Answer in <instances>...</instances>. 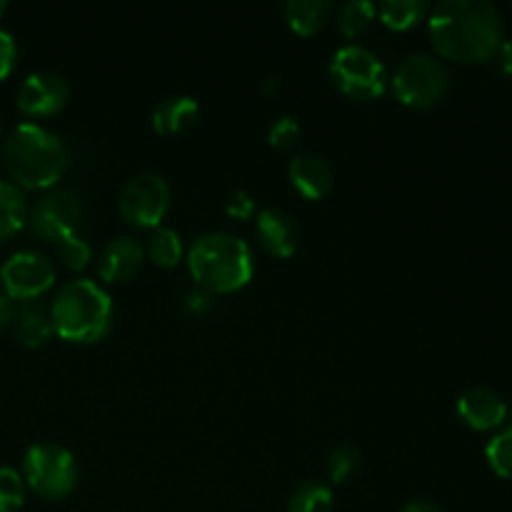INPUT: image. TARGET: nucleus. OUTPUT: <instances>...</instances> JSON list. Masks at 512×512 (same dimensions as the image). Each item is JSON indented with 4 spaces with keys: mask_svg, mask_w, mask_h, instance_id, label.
<instances>
[{
    "mask_svg": "<svg viewBox=\"0 0 512 512\" xmlns=\"http://www.w3.org/2000/svg\"><path fill=\"white\" fill-rule=\"evenodd\" d=\"M15 60H18V45H15L13 35L8 30L0 28V80L13 73Z\"/></svg>",
    "mask_w": 512,
    "mask_h": 512,
    "instance_id": "30",
    "label": "nucleus"
},
{
    "mask_svg": "<svg viewBox=\"0 0 512 512\" xmlns=\"http://www.w3.org/2000/svg\"><path fill=\"white\" fill-rule=\"evenodd\" d=\"M143 260V245L130 235H118L100 250L98 275L105 283H125V280L138 275V270L143 268Z\"/></svg>",
    "mask_w": 512,
    "mask_h": 512,
    "instance_id": "13",
    "label": "nucleus"
},
{
    "mask_svg": "<svg viewBox=\"0 0 512 512\" xmlns=\"http://www.w3.org/2000/svg\"><path fill=\"white\" fill-rule=\"evenodd\" d=\"M15 318V303L5 293H0V330L10 328Z\"/></svg>",
    "mask_w": 512,
    "mask_h": 512,
    "instance_id": "32",
    "label": "nucleus"
},
{
    "mask_svg": "<svg viewBox=\"0 0 512 512\" xmlns=\"http://www.w3.org/2000/svg\"><path fill=\"white\" fill-rule=\"evenodd\" d=\"M13 335L23 348H43L53 335V323H50V310L40 305L38 300L15 305Z\"/></svg>",
    "mask_w": 512,
    "mask_h": 512,
    "instance_id": "16",
    "label": "nucleus"
},
{
    "mask_svg": "<svg viewBox=\"0 0 512 512\" xmlns=\"http://www.w3.org/2000/svg\"><path fill=\"white\" fill-rule=\"evenodd\" d=\"M300 133H303V130H300L298 118H293V115H280V118L270 125L268 143L278 150H290L298 145Z\"/></svg>",
    "mask_w": 512,
    "mask_h": 512,
    "instance_id": "28",
    "label": "nucleus"
},
{
    "mask_svg": "<svg viewBox=\"0 0 512 512\" xmlns=\"http://www.w3.org/2000/svg\"><path fill=\"white\" fill-rule=\"evenodd\" d=\"M458 415L468 428L485 433V430H495L505 425L510 408L493 388L475 385V388H468L458 398Z\"/></svg>",
    "mask_w": 512,
    "mask_h": 512,
    "instance_id": "12",
    "label": "nucleus"
},
{
    "mask_svg": "<svg viewBox=\"0 0 512 512\" xmlns=\"http://www.w3.org/2000/svg\"><path fill=\"white\" fill-rule=\"evenodd\" d=\"M375 10L390 30H408L430 15V5L425 0H385L375 5Z\"/></svg>",
    "mask_w": 512,
    "mask_h": 512,
    "instance_id": "21",
    "label": "nucleus"
},
{
    "mask_svg": "<svg viewBox=\"0 0 512 512\" xmlns=\"http://www.w3.org/2000/svg\"><path fill=\"white\" fill-rule=\"evenodd\" d=\"M28 220V205H25L23 190L10 180L0 178V243L13 238Z\"/></svg>",
    "mask_w": 512,
    "mask_h": 512,
    "instance_id": "20",
    "label": "nucleus"
},
{
    "mask_svg": "<svg viewBox=\"0 0 512 512\" xmlns=\"http://www.w3.org/2000/svg\"><path fill=\"white\" fill-rule=\"evenodd\" d=\"M375 15H378L375 3H370V0H350V3L340 5L338 30L345 38H360L373 25Z\"/></svg>",
    "mask_w": 512,
    "mask_h": 512,
    "instance_id": "23",
    "label": "nucleus"
},
{
    "mask_svg": "<svg viewBox=\"0 0 512 512\" xmlns=\"http://www.w3.org/2000/svg\"><path fill=\"white\" fill-rule=\"evenodd\" d=\"M280 85H283V80H280L278 75H268V78L260 80V93H263L265 98H273V95L280 93Z\"/></svg>",
    "mask_w": 512,
    "mask_h": 512,
    "instance_id": "33",
    "label": "nucleus"
},
{
    "mask_svg": "<svg viewBox=\"0 0 512 512\" xmlns=\"http://www.w3.org/2000/svg\"><path fill=\"white\" fill-rule=\"evenodd\" d=\"M188 270L195 285L210 295H228L253 280L255 260L240 235L213 230L203 233L188 250Z\"/></svg>",
    "mask_w": 512,
    "mask_h": 512,
    "instance_id": "3",
    "label": "nucleus"
},
{
    "mask_svg": "<svg viewBox=\"0 0 512 512\" xmlns=\"http://www.w3.org/2000/svg\"><path fill=\"white\" fill-rule=\"evenodd\" d=\"M330 78L335 88L353 100H375L388 88V70L370 48L348 43L330 58Z\"/></svg>",
    "mask_w": 512,
    "mask_h": 512,
    "instance_id": "6",
    "label": "nucleus"
},
{
    "mask_svg": "<svg viewBox=\"0 0 512 512\" xmlns=\"http://www.w3.org/2000/svg\"><path fill=\"white\" fill-rule=\"evenodd\" d=\"M288 178L305 200H320L333 188V168L318 153H300L290 160Z\"/></svg>",
    "mask_w": 512,
    "mask_h": 512,
    "instance_id": "15",
    "label": "nucleus"
},
{
    "mask_svg": "<svg viewBox=\"0 0 512 512\" xmlns=\"http://www.w3.org/2000/svg\"><path fill=\"white\" fill-rule=\"evenodd\" d=\"M50 323L53 333L68 343H98L113 328V300L95 280H70L55 293Z\"/></svg>",
    "mask_w": 512,
    "mask_h": 512,
    "instance_id": "4",
    "label": "nucleus"
},
{
    "mask_svg": "<svg viewBox=\"0 0 512 512\" xmlns=\"http://www.w3.org/2000/svg\"><path fill=\"white\" fill-rule=\"evenodd\" d=\"M400 512H445V510L440 508V505L430 503V500H413V503L405 505Z\"/></svg>",
    "mask_w": 512,
    "mask_h": 512,
    "instance_id": "35",
    "label": "nucleus"
},
{
    "mask_svg": "<svg viewBox=\"0 0 512 512\" xmlns=\"http://www.w3.org/2000/svg\"><path fill=\"white\" fill-rule=\"evenodd\" d=\"M123 220L135 228H158L170 210V185L158 173H140L128 180L118 200Z\"/></svg>",
    "mask_w": 512,
    "mask_h": 512,
    "instance_id": "9",
    "label": "nucleus"
},
{
    "mask_svg": "<svg viewBox=\"0 0 512 512\" xmlns=\"http://www.w3.org/2000/svg\"><path fill=\"white\" fill-rule=\"evenodd\" d=\"M360 470V450L353 445H338L328 455V475L335 485H343Z\"/></svg>",
    "mask_w": 512,
    "mask_h": 512,
    "instance_id": "25",
    "label": "nucleus"
},
{
    "mask_svg": "<svg viewBox=\"0 0 512 512\" xmlns=\"http://www.w3.org/2000/svg\"><path fill=\"white\" fill-rule=\"evenodd\" d=\"M498 58H500V68H503L508 75H512V38L503 40V45H500L498 50Z\"/></svg>",
    "mask_w": 512,
    "mask_h": 512,
    "instance_id": "34",
    "label": "nucleus"
},
{
    "mask_svg": "<svg viewBox=\"0 0 512 512\" xmlns=\"http://www.w3.org/2000/svg\"><path fill=\"white\" fill-rule=\"evenodd\" d=\"M185 305H188L190 313L203 315V313H208L210 308H213V295L198 288V290H193V293H188V298H185Z\"/></svg>",
    "mask_w": 512,
    "mask_h": 512,
    "instance_id": "31",
    "label": "nucleus"
},
{
    "mask_svg": "<svg viewBox=\"0 0 512 512\" xmlns=\"http://www.w3.org/2000/svg\"><path fill=\"white\" fill-rule=\"evenodd\" d=\"M330 15H333V3L328 0H288L285 3V20L290 30L305 38L323 30Z\"/></svg>",
    "mask_w": 512,
    "mask_h": 512,
    "instance_id": "18",
    "label": "nucleus"
},
{
    "mask_svg": "<svg viewBox=\"0 0 512 512\" xmlns=\"http://www.w3.org/2000/svg\"><path fill=\"white\" fill-rule=\"evenodd\" d=\"M145 258L155 263L158 268H175L183 260V240H180L178 230L168 228V225H158L150 230L148 240L143 245Z\"/></svg>",
    "mask_w": 512,
    "mask_h": 512,
    "instance_id": "19",
    "label": "nucleus"
},
{
    "mask_svg": "<svg viewBox=\"0 0 512 512\" xmlns=\"http://www.w3.org/2000/svg\"><path fill=\"white\" fill-rule=\"evenodd\" d=\"M55 248H58V258L63 260L65 268L75 270V273L88 268L90 258H93V248H90V243L80 233L68 235V238L60 240Z\"/></svg>",
    "mask_w": 512,
    "mask_h": 512,
    "instance_id": "26",
    "label": "nucleus"
},
{
    "mask_svg": "<svg viewBox=\"0 0 512 512\" xmlns=\"http://www.w3.org/2000/svg\"><path fill=\"white\" fill-rule=\"evenodd\" d=\"M428 33L440 58L485 63L503 45V15L488 0H443L428 15Z\"/></svg>",
    "mask_w": 512,
    "mask_h": 512,
    "instance_id": "1",
    "label": "nucleus"
},
{
    "mask_svg": "<svg viewBox=\"0 0 512 512\" xmlns=\"http://www.w3.org/2000/svg\"><path fill=\"white\" fill-rule=\"evenodd\" d=\"M28 228L45 243H55L75 235L83 223V203L73 190L50 188L28 210Z\"/></svg>",
    "mask_w": 512,
    "mask_h": 512,
    "instance_id": "8",
    "label": "nucleus"
},
{
    "mask_svg": "<svg viewBox=\"0 0 512 512\" xmlns=\"http://www.w3.org/2000/svg\"><path fill=\"white\" fill-rule=\"evenodd\" d=\"M0 283H3V293L13 303L15 300L18 303L38 300L55 285V265L48 255L35 253V250H20L3 263Z\"/></svg>",
    "mask_w": 512,
    "mask_h": 512,
    "instance_id": "10",
    "label": "nucleus"
},
{
    "mask_svg": "<svg viewBox=\"0 0 512 512\" xmlns=\"http://www.w3.org/2000/svg\"><path fill=\"white\" fill-rule=\"evenodd\" d=\"M5 10H8V3H5V0H0V18H3Z\"/></svg>",
    "mask_w": 512,
    "mask_h": 512,
    "instance_id": "36",
    "label": "nucleus"
},
{
    "mask_svg": "<svg viewBox=\"0 0 512 512\" xmlns=\"http://www.w3.org/2000/svg\"><path fill=\"white\" fill-rule=\"evenodd\" d=\"M68 145L38 123H20L3 143V165L13 185L50 190L68 170Z\"/></svg>",
    "mask_w": 512,
    "mask_h": 512,
    "instance_id": "2",
    "label": "nucleus"
},
{
    "mask_svg": "<svg viewBox=\"0 0 512 512\" xmlns=\"http://www.w3.org/2000/svg\"><path fill=\"white\" fill-rule=\"evenodd\" d=\"M485 458H488V465L493 468L495 475L512 480V425L500 430V433L490 440L488 448H485Z\"/></svg>",
    "mask_w": 512,
    "mask_h": 512,
    "instance_id": "24",
    "label": "nucleus"
},
{
    "mask_svg": "<svg viewBox=\"0 0 512 512\" xmlns=\"http://www.w3.org/2000/svg\"><path fill=\"white\" fill-rule=\"evenodd\" d=\"M255 235L260 248L273 258H290L298 248V228L293 218L278 208L260 210L255 218Z\"/></svg>",
    "mask_w": 512,
    "mask_h": 512,
    "instance_id": "14",
    "label": "nucleus"
},
{
    "mask_svg": "<svg viewBox=\"0 0 512 512\" xmlns=\"http://www.w3.org/2000/svg\"><path fill=\"white\" fill-rule=\"evenodd\" d=\"M390 85L395 98L408 108H433L448 93L450 75L435 55L410 53L398 63Z\"/></svg>",
    "mask_w": 512,
    "mask_h": 512,
    "instance_id": "7",
    "label": "nucleus"
},
{
    "mask_svg": "<svg viewBox=\"0 0 512 512\" xmlns=\"http://www.w3.org/2000/svg\"><path fill=\"white\" fill-rule=\"evenodd\" d=\"M25 488L43 500H63L78 488L80 468L75 455L58 443H38L23 458Z\"/></svg>",
    "mask_w": 512,
    "mask_h": 512,
    "instance_id": "5",
    "label": "nucleus"
},
{
    "mask_svg": "<svg viewBox=\"0 0 512 512\" xmlns=\"http://www.w3.org/2000/svg\"><path fill=\"white\" fill-rule=\"evenodd\" d=\"M333 490L318 480H305L293 490L288 500V512H333Z\"/></svg>",
    "mask_w": 512,
    "mask_h": 512,
    "instance_id": "22",
    "label": "nucleus"
},
{
    "mask_svg": "<svg viewBox=\"0 0 512 512\" xmlns=\"http://www.w3.org/2000/svg\"><path fill=\"white\" fill-rule=\"evenodd\" d=\"M200 105L190 95H173L153 110V130L158 135H180L188 133L198 125Z\"/></svg>",
    "mask_w": 512,
    "mask_h": 512,
    "instance_id": "17",
    "label": "nucleus"
},
{
    "mask_svg": "<svg viewBox=\"0 0 512 512\" xmlns=\"http://www.w3.org/2000/svg\"><path fill=\"white\" fill-rule=\"evenodd\" d=\"M0 140H3V120H0Z\"/></svg>",
    "mask_w": 512,
    "mask_h": 512,
    "instance_id": "37",
    "label": "nucleus"
},
{
    "mask_svg": "<svg viewBox=\"0 0 512 512\" xmlns=\"http://www.w3.org/2000/svg\"><path fill=\"white\" fill-rule=\"evenodd\" d=\"M68 100V80L58 73H50V70H40V73L28 75L20 83L18 95H15L18 110L23 115H30V118H50V115H58L68 105Z\"/></svg>",
    "mask_w": 512,
    "mask_h": 512,
    "instance_id": "11",
    "label": "nucleus"
},
{
    "mask_svg": "<svg viewBox=\"0 0 512 512\" xmlns=\"http://www.w3.org/2000/svg\"><path fill=\"white\" fill-rule=\"evenodd\" d=\"M25 503V480L18 470L0 468V512H18Z\"/></svg>",
    "mask_w": 512,
    "mask_h": 512,
    "instance_id": "27",
    "label": "nucleus"
},
{
    "mask_svg": "<svg viewBox=\"0 0 512 512\" xmlns=\"http://www.w3.org/2000/svg\"><path fill=\"white\" fill-rule=\"evenodd\" d=\"M225 213L235 220H250L255 215V198L243 188L233 190L225 198Z\"/></svg>",
    "mask_w": 512,
    "mask_h": 512,
    "instance_id": "29",
    "label": "nucleus"
}]
</instances>
